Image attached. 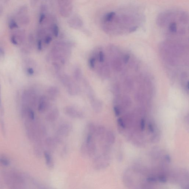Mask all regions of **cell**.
<instances>
[{"instance_id":"cell-28","label":"cell","mask_w":189,"mask_h":189,"mask_svg":"<svg viewBox=\"0 0 189 189\" xmlns=\"http://www.w3.org/2000/svg\"><path fill=\"white\" fill-rule=\"evenodd\" d=\"M27 72L28 74L30 75H32L34 73V70L32 68H29L27 69Z\"/></svg>"},{"instance_id":"cell-21","label":"cell","mask_w":189,"mask_h":189,"mask_svg":"<svg viewBox=\"0 0 189 189\" xmlns=\"http://www.w3.org/2000/svg\"><path fill=\"white\" fill-rule=\"evenodd\" d=\"M46 14L44 13H41L40 15L39 22L40 23H41L43 22L46 18Z\"/></svg>"},{"instance_id":"cell-31","label":"cell","mask_w":189,"mask_h":189,"mask_svg":"<svg viewBox=\"0 0 189 189\" xmlns=\"http://www.w3.org/2000/svg\"><path fill=\"white\" fill-rule=\"evenodd\" d=\"M32 3L33 4V5H35L37 2L39 0H32Z\"/></svg>"},{"instance_id":"cell-14","label":"cell","mask_w":189,"mask_h":189,"mask_svg":"<svg viewBox=\"0 0 189 189\" xmlns=\"http://www.w3.org/2000/svg\"><path fill=\"white\" fill-rule=\"evenodd\" d=\"M48 93L51 97L54 98L57 96L59 93V90L56 87H51L48 89Z\"/></svg>"},{"instance_id":"cell-12","label":"cell","mask_w":189,"mask_h":189,"mask_svg":"<svg viewBox=\"0 0 189 189\" xmlns=\"http://www.w3.org/2000/svg\"><path fill=\"white\" fill-rule=\"evenodd\" d=\"M46 143L49 150L53 151L56 149L57 144L58 143L55 138L48 137L46 139Z\"/></svg>"},{"instance_id":"cell-6","label":"cell","mask_w":189,"mask_h":189,"mask_svg":"<svg viewBox=\"0 0 189 189\" xmlns=\"http://www.w3.org/2000/svg\"><path fill=\"white\" fill-rule=\"evenodd\" d=\"M64 111L67 116L72 118L81 119L84 118V114L82 111L77 110L72 107H65L64 109Z\"/></svg>"},{"instance_id":"cell-4","label":"cell","mask_w":189,"mask_h":189,"mask_svg":"<svg viewBox=\"0 0 189 189\" xmlns=\"http://www.w3.org/2000/svg\"><path fill=\"white\" fill-rule=\"evenodd\" d=\"M109 160V157L106 153L96 157L93 162L94 169L96 170L104 169L108 166Z\"/></svg>"},{"instance_id":"cell-10","label":"cell","mask_w":189,"mask_h":189,"mask_svg":"<svg viewBox=\"0 0 189 189\" xmlns=\"http://www.w3.org/2000/svg\"><path fill=\"white\" fill-rule=\"evenodd\" d=\"M59 114V111L58 109L55 108L47 115L46 120L47 121L54 122L58 118Z\"/></svg>"},{"instance_id":"cell-3","label":"cell","mask_w":189,"mask_h":189,"mask_svg":"<svg viewBox=\"0 0 189 189\" xmlns=\"http://www.w3.org/2000/svg\"><path fill=\"white\" fill-rule=\"evenodd\" d=\"M72 0H59L60 14L64 18L69 17L72 12Z\"/></svg>"},{"instance_id":"cell-25","label":"cell","mask_w":189,"mask_h":189,"mask_svg":"<svg viewBox=\"0 0 189 189\" xmlns=\"http://www.w3.org/2000/svg\"><path fill=\"white\" fill-rule=\"evenodd\" d=\"M11 41L13 44L15 45H17L18 44V43L16 40L15 37L14 36H13L11 38Z\"/></svg>"},{"instance_id":"cell-7","label":"cell","mask_w":189,"mask_h":189,"mask_svg":"<svg viewBox=\"0 0 189 189\" xmlns=\"http://www.w3.org/2000/svg\"><path fill=\"white\" fill-rule=\"evenodd\" d=\"M68 24L70 27L74 29H79L83 26V22L82 19L78 16L75 15L68 20Z\"/></svg>"},{"instance_id":"cell-18","label":"cell","mask_w":189,"mask_h":189,"mask_svg":"<svg viewBox=\"0 0 189 189\" xmlns=\"http://www.w3.org/2000/svg\"><path fill=\"white\" fill-rule=\"evenodd\" d=\"M0 162L2 165L4 166H8L9 164V160L5 158H0Z\"/></svg>"},{"instance_id":"cell-9","label":"cell","mask_w":189,"mask_h":189,"mask_svg":"<svg viewBox=\"0 0 189 189\" xmlns=\"http://www.w3.org/2000/svg\"><path fill=\"white\" fill-rule=\"evenodd\" d=\"M44 155L47 167L49 169H53L54 166V160L50 152L45 151Z\"/></svg>"},{"instance_id":"cell-26","label":"cell","mask_w":189,"mask_h":189,"mask_svg":"<svg viewBox=\"0 0 189 189\" xmlns=\"http://www.w3.org/2000/svg\"><path fill=\"white\" fill-rule=\"evenodd\" d=\"M114 111L115 113V115L116 116H119L120 115V111L119 110L118 107H114Z\"/></svg>"},{"instance_id":"cell-24","label":"cell","mask_w":189,"mask_h":189,"mask_svg":"<svg viewBox=\"0 0 189 189\" xmlns=\"http://www.w3.org/2000/svg\"><path fill=\"white\" fill-rule=\"evenodd\" d=\"M52 40V37L50 36H47L45 38V43L46 44H49L50 43L51 41Z\"/></svg>"},{"instance_id":"cell-1","label":"cell","mask_w":189,"mask_h":189,"mask_svg":"<svg viewBox=\"0 0 189 189\" xmlns=\"http://www.w3.org/2000/svg\"><path fill=\"white\" fill-rule=\"evenodd\" d=\"M145 20V15L141 9L128 7L106 14L102 19V27L108 33H131L136 31Z\"/></svg>"},{"instance_id":"cell-2","label":"cell","mask_w":189,"mask_h":189,"mask_svg":"<svg viewBox=\"0 0 189 189\" xmlns=\"http://www.w3.org/2000/svg\"><path fill=\"white\" fill-rule=\"evenodd\" d=\"M156 22L157 25L162 29L172 34L183 35L188 29V14L180 9H170L161 12Z\"/></svg>"},{"instance_id":"cell-27","label":"cell","mask_w":189,"mask_h":189,"mask_svg":"<svg viewBox=\"0 0 189 189\" xmlns=\"http://www.w3.org/2000/svg\"><path fill=\"white\" fill-rule=\"evenodd\" d=\"M37 48L39 50H41L42 49V42L41 40H39L37 43Z\"/></svg>"},{"instance_id":"cell-16","label":"cell","mask_w":189,"mask_h":189,"mask_svg":"<svg viewBox=\"0 0 189 189\" xmlns=\"http://www.w3.org/2000/svg\"><path fill=\"white\" fill-rule=\"evenodd\" d=\"M74 78L77 81L80 80L82 77V72L81 69L79 68H77L75 69L74 73Z\"/></svg>"},{"instance_id":"cell-13","label":"cell","mask_w":189,"mask_h":189,"mask_svg":"<svg viewBox=\"0 0 189 189\" xmlns=\"http://www.w3.org/2000/svg\"><path fill=\"white\" fill-rule=\"evenodd\" d=\"M91 105L94 111L96 113H99L101 111L102 104L101 102L98 99H94L91 101Z\"/></svg>"},{"instance_id":"cell-29","label":"cell","mask_w":189,"mask_h":189,"mask_svg":"<svg viewBox=\"0 0 189 189\" xmlns=\"http://www.w3.org/2000/svg\"><path fill=\"white\" fill-rule=\"evenodd\" d=\"M129 59V56L128 55H127L124 58V61L125 62V63H127L128 61V60Z\"/></svg>"},{"instance_id":"cell-19","label":"cell","mask_w":189,"mask_h":189,"mask_svg":"<svg viewBox=\"0 0 189 189\" xmlns=\"http://www.w3.org/2000/svg\"><path fill=\"white\" fill-rule=\"evenodd\" d=\"M28 114L29 118L32 120H35V114L34 111L31 109H29L28 110Z\"/></svg>"},{"instance_id":"cell-32","label":"cell","mask_w":189,"mask_h":189,"mask_svg":"<svg viewBox=\"0 0 189 189\" xmlns=\"http://www.w3.org/2000/svg\"><path fill=\"white\" fill-rule=\"evenodd\" d=\"M188 84H187V88L188 89L189 88V86H188Z\"/></svg>"},{"instance_id":"cell-5","label":"cell","mask_w":189,"mask_h":189,"mask_svg":"<svg viewBox=\"0 0 189 189\" xmlns=\"http://www.w3.org/2000/svg\"><path fill=\"white\" fill-rule=\"evenodd\" d=\"M72 129V126L69 123L63 124L60 125L57 130V136L55 137L58 142L61 143L62 141V138L69 136Z\"/></svg>"},{"instance_id":"cell-22","label":"cell","mask_w":189,"mask_h":189,"mask_svg":"<svg viewBox=\"0 0 189 189\" xmlns=\"http://www.w3.org/2000/svg\"><path fill=\"white\" fill-rule=\"evenodd\" d=\"M95 61V58H91L89 60L90 66L92 69H93L94 67Z\"/></svg>"},{"instance_id":"cell-23","label":"cell","mask_w":189,"mask_h":189,"mask_svg":"<svg viewBox=\"0 0 189 189\" xmlns=\"http://www.w3.org/2000/svg\"><path fill=\"white\" fill-rule=\"evenodd\" d=\"M98 57H99V61L100 62H103L104 60V56L103 52H100L98 54Z\"/></svg>"},{"instance_id":"cell-30","label":"cell","mask_w":189,"mask_h":189,"mask_svg":"<svg viewBox=\"0 0 189 189\" xmlns=\"http://www.w3.org/2000/svg\"><path fill=\"white\" fill-rule=\"evenodd\" d=\"M1 84H0V107H1Z\"/></svg>"},{"instance_id":"cell-15","label":"cell","mask_w":189,"mask_h":189,"mask_svg":"<svg viewBox=\"0 0 189 189\" xmlns=\"http://www.w3.org/2000/svg\"><path fill=\"white\" fill-rule=\"evenodd\" d=\"M96 126L93 123H89L87 125L88 133L94 135L96 131Z\"/></svg>"},{"instance_id":"cell-8","label":"cell","mask_w":189,"mask_h":189,"mask_svg":"<svg viewBox=\"0 0 189 189\" xmlns=\"http://www.w3.org/2000/svg\"><path fill=\"white\" fill-rule=\"evenodd\" d=\"M50 105L46 97L43 96L40 99L38 106V111L40 112L43 113L49 108Z\"/></svg>"},{"instance_id":"cell-11","label":"cell","mask_w":189,"mask_h":189,"mask_svg":"<svg viewBox=\"0 0 189 189\" xmlns=\"http://www.w3.org/2000/svg\"><path fill=\"white\" fill-rule=\"evenodd\" d=\"M106 133L105 128L103 126H96V131L94 135L101 140L105 138Z\"/></svg>"},{"instance_id":"cell-17","label":"cell","mask_w":189,"mask_h":189,"mask_svg":"<svg viewBox=\"0 0 189 189\" xmlns=\"http://www.w3.org/2000/svg\"><path fill=\"white\" fill-rule=\"evenodd\" d=\"M53 33L56 37H57L59 33V28L56 24H54L52 26Z\"/></svg>"},{"instance_id":"cell-20","label":"cell","mask_w":189,"mask_h":189,"mask_svg":"<svg viewBox=\"0 0 189 189\" xmlns=\"http://www.w3.org/2000/svg\"><path fill=\"white\" fill-rule=\"evenodd\" d=\"M9 27L11 29H14V28H18V26L17 25L16 23L14 20H12L9 23Z\"/></svg>"}]
</instances>
